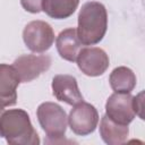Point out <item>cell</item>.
<instances>
[{"instance_id":"obj_1","label":"cell","mask_w":145,"mask_h":145,"mask_svg":"<svg viewBox=\"0 0 145 145\" xmlns=\"http://www.w3.org/2000/svg\"><path fill=\"white\" fill-rule=\"evenodd\" d=\"M0 137L11 145H39L41 143L28 113L23 109L3 110L0 116Z\"/></svg>"},{"instance_id":"obj_2","label":"cell","mask_w":145,"mask_h":145,"mask_svg":"<svg viewBox=\"0 0 145 145\" xmlns=\"http://www.w3.org/2000/svg\"><path fill=\"white\" fill-rule=\"evenodd\" d=\"M108 29V12L103 3L85 2L78 14L77 36L83 45H94L102 41Z\"/></svg>"},{"instance_id":"obj_3","label":"cell","mask_w":145,"mask_h":145,"mask_svg":"<svg viewBox=\"0 0 145 145\" xmlns=\"http://www.w3.org/2000/svg\"><path fill=\"white\" fill-rule=\"evenodd\" d=\"M36 116L40 126L48 136L46 143H57L67 130L68 117L66 111L57 103L43 102L37 106Z\"/></svg>"},{"instance_id":"obj_4","label":"cell","mask_w":145,"mask_h":145,"mask_svg":"<svg viewBox=\"0 0 145 145\" xmlns=\"http://www.w3.org/2000/svg\"><path fill=\"white\" fill-rule=\"evenodd\" d=\"M23 40L32 52L42 53L52 46L54 42V32L46 22L32 20L23 31Z\"/></svg>"},{"instance_id":"obj_5","label":"cell","mask_w":145,"mask_h":145,"mask_svg":"<svg viewBox=\"0 0 145 145\" xmlns=\"http://www.w3.org/2000/svg\"><path fill=\"white\" fill-rule=\"evenodd\" d=\"M68 123L74 134L86 136L92 134L99 123V112L91 103L80 101L74 105L68 116Z\"/></svg>"},{"instance_id":"obj_6","label":"cell","mask_w":145,"mask_h":145,"mask_svg":"<svg viewBox=\"0 0 145 145\" xmlns=\"http://www.w3.org/2000/svg\"><path fill=\"white\" fill-rule=\"evenodd\" d=\"M51 62V57L48 54H22L15 59L12 67L20 83H29L45 72Z\"/></svg>"},{"instance_id":"obj_7","label":"cell","mask_w":145,"mask_h":145,"mask_svg":"<svg viewBox=\"0 0 145 145\" xmlns=\"http://www.w3.org/2000/svg\"><path fill=\"white\" fill-rule=\"evenodd\" d=\"M79 70L89 77L103 75L109 68L110 60L106 52L96 46L80 49L76 59Z\"/></svg>"},{"instance_id":"obj_8","label":"cell","mask_w":145,"mask_h":145,"mask_svg":"<svg viewBox=\"0 0 145 145\" xmlns=\"http://www.w3.org/2000/svg\"><path fill=\"white\" fill-rule=\"evenodd\" d=\"M105 114L117 123L128 126L136 113L133 106V95L130 93H113L105 103Z\"/></svg>"},{"instance_id":"obj_9","label":"cell","mask_w":145,"mask_h":145,"mask_svg":"<svg viewBox=\"0 0 145 145\" xmlns=\"http://www.w3.org/2000/svg\"><path fill=\"white\" fill-rule=\"evenodd\" d=\"M52 93L54 97L69 105L84 101L83 95L78 88L77 79L71 75H57L52 79Z\"/></svg>"},{"instance_id":"obj_10","label":"cell","mask_w":145,"mask_h":145,"mask_svg":"<svg viewBox=\"0 0 145 145\" xmlns=\"http://www.w3.org/2000/svg\"><path fill=\"white\" fill-rule=\"evenodd\" d=\"M20 80L12 65L0 63V108L15 105Z\"/></svg>"},{"instance_id":"obj_11","label":"cell","mask_w":145,"mask_h":145,"mask_svg":"<svg viewBox=\"0 0 145 145\" xmlns=\"http://www.w3.org/2000/svg\"><path fill=\"white\" fill-rule=\"evenodd\" d=\"M82 45L83 44L77 36V31L72 27L61 31L56 40V46L59 56L63 60L70 62L76 61Z\"/></svg>"},{"instance_id":"obj_12","label":"cell","mask_w":145,"mask_h":145,"mask_svg":"<svg viewBox=\"0 0 145 145\" xmlns=\"http://www.w3.org/2000/svg\"><path fill=\"white\" fill-rule=\"evenodd\" d=\"M129 135V128L126 125H120L111 120L106 114L101 118L100 121V136L102 140L108 145L123 144Z\"/></svg>"},{"instance_id":"obj_13","label":"cell","mask_w":145,"mask_h":145,"mask_svg":"<svg viewBox=\"0 0 145 145\" xmlns=\"http://www.w3.org/2000/svg\"><path fill=\"white\" fill-rule=\"evenodd\" d=\"M109 82L114 93H130L136 86V75L130 68L120 66L111 71Z\"/></svg>"},{"instance_id":"obj_14","label":"cell","mask_w":145,"mask_h":145,"mask_svg":"<svg viewBox=\"0 0 145 145\" xmlns=\"http://www.w3.org/2000/svg\"><path fill=\"white\" fill-rule=\"evenodd\" d=\"M79 5V0H43L42 10L51 18L66 19L70 17Z\"/></svg>"},{"instance_id":"obj_15","label":"cell","mask_w":145,"mask_h":145,"mask_svg":"<svg viewBox=\"0 0 145 145\" xmlns=\"http://www.w3.org/2000/svg\"><path fill=\"white\" fill-rule=\"evenodd\" d=\"M42 1L43 0H20V5L28 12L39 14L42 10Z\"/></svg>"},{"instance_id":"obj_16","label":"cell","mask_w":145,"mask_h":145,"mask_svg":"<svg viewBox=\"0 0 145 145\" xmlns=\"http://www.w3.org/2000/svg\"><path fill=\"white\" fill-rule=\"evenodd\" d=\"M143 95L144 93H139L138 95L136 96H133V106H134V111L135 113L140 118V119H144L143 117Z\"/></svg>"},{"instance_id":"obj_17","label":"cell","mask_w":145,"mask_h":145,"mask_svg":"<svg viewBox=\"0 0 145 145\" xmlns=\"http://www.w3.org/2000/svg\"><path fill=\"white\" fill-rule=\"evenodd\" d=\"M3 110H5L3 108H0V116H1V113H2V111H3Z\"/></svg>"}]
</instances>
